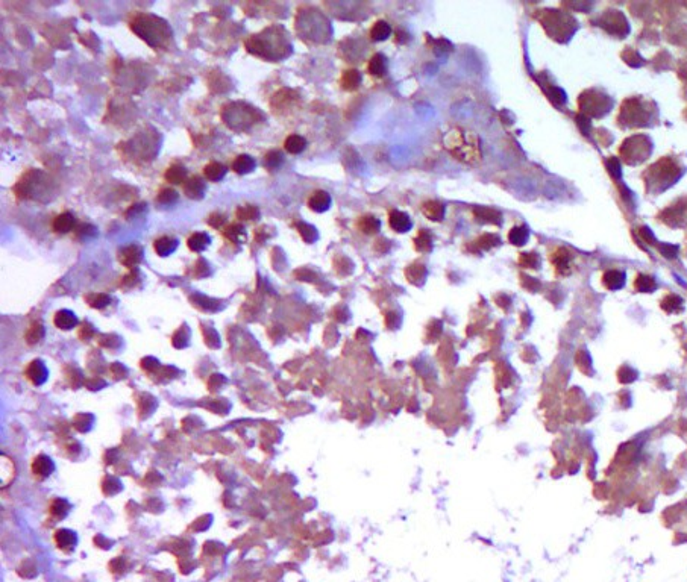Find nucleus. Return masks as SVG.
Segmentation results:
<instances>
[{"instance_id":"obj_43","label":"nucleus","mask_w":687,"mask_h":582,"mask_svg":"<svg viewBox=\"0 0 687 582\" xmlns=\"http://www.w3.org/2000/svg\"><path fill=\"white\" fill-rule=\"evenodd\" d=\"M475 244H477L480 249L487 250V249H492L493 246H498V244H499V238L495 236V235H492V233H484L483 236H480V238L475 241Z\"/></svg>"},{"instance_id":"obj_34","label":"nucleus","mask_w":687,"mask_h":582,"mask_svg":"<svg viewBox=\"0 0 687 582\" xmlns=\"http://www.w3.org/2000/svg\"><path fill=\"white\" fill-rule=\"evenodd\" d=\"M87 302H88L90 306L100 309V308H105V306H108V305L111 303V296L103 294V293L88 294V296H87Z\"/></svg>"},{"instance_id":"obj_16","label":"nucleus","mask_w":687,"mask_h":582,"mask_svg":"<svg viewBox=\"0 0 687 582\" xmlns=\"http://www.w3.org/2000/svg\"><path fill=\"white\" fill-rule=\"evenodd\" d=\"M76 541H77V538H76V534H74L73 531L60 529V531L55 532V543H57L58 547L63 549V550H67V552H68V550H73L74 546H76Z\"/></svg>"},{"instance_id":"obj_38","label":"nucleus","mask_w":687,"mask_h":582,"mask_svg":"<svg viewBox=\"0 0 687 582\" xmlns=\"http://www.w3.org/2000/svg\"><path fill=\"white\" fill-rule=\"evenodd\" d=\"M44 334H46V331H44L43 325L34 323V325L29 328L28 334H26V340H28L29 345H35V343H38L40 340H43Z\"/></svg>"},{"instance_id":"obj_29","label":"nucleus","mask_w":687,"mask_h":582,"mask_svg":"<svg viewBox=\"0 0 687 582\" xmlns=\"http://www.w3.org/2000/svg\"><path fill=\"white\" fill-rule=\"evenodd\" d=\"M369 71H371V74H374V76H384L385 73H387V59L384 55H381V54H376L372 57V59L369 61Z\"/></svg>"},{"instance_id":"obj_27","label":"nucleus","mask_w":687,"mask_h":582,"mask_svg":"<svg viewBox=\"0 0 687 582\" xmlns=\"http://www.w3.org/2000/svg\"><path fill=\"white\" fill-rule=\"evenodd\" d=\"M360 82H361V76H360V73L357 70H346V71H343V76H341V81H340L343 90L352 91V90H355L360 85Z\"/></svg>"},{"instance_id":"obj_32","label":"nucleus","mask_w":687,"mask_h":582,"mask_svg":"<svg viewBox=\"0 0 687 582\" xmlns=\"http://www.w3.org/2000/svg\"><path fill=\"white\" fill-rule=\"evenodd\" d=\"M178 199H179L178 191H175L173 188H164L158 194V203L163 206H173L178 202Z\"/></svg>"},{"instance_id":"obj_10","label":"nucleus","mask_w":687,"mask_h":582,"mask_svg":"<svg viewBox=\"0 0 687 582\" xmlns=\"http://www.w3.org/2000/svg\"><path fill=\"white\" fill-rule=\"evenodd\" d=\"M388 223H390V226H391L393 231H396V232L399 233H404L407 232V231H410L411 226H413V222H411L410 216L405 214V213H402V211H398V209H393V211L390 213V216H388Z\"/></svg>"},{"instance_id":"obj_26","label":"nucleus","mask_w":687,"mask_h":582,"mask_svg":"<svg viewBox=\"0 0 687 582\" xmlns=\"http://www.w3.org/2000/svg\"><path fill=\"white\" fill-rule=\"evenodd\" d=\"M357 226L363 233L372 235V233H376L381 229V222L374 216H364V217H361L358 220Z\"/></svg>"},{"instance_id":"obj_9","label":"nucleus","mask_w":687,"mask_h":582,"mask_svg":"<svg viewBox=\"0 0 687 582\" xmlns=\"http://www.w3.org/2000/svg\"><path fill=\"white\" fill-rule=\"evenodd\" d=\"M184 191L187 194V197L193 200H200L205 196L206 191V183L203 182V179L200 176H191L187 179V182L184 183Z\"/></svg>"},{"instance_id":"obj_44","label":"nucleus","mask_w":687,"mask_h":582,"mask_svg":"<svg viewBox=\"0 0 687 582\" xmlns=\"http://www.w3.org/2000/svg\"><path fill=\"white\" fill-rule=\"evenodd\" d=\"M14 474H15V468H14L12 461L9 460V466H8V468H6L5 461H2V487H6V485L12 481Z\"/></svg>"},{"instance_id":"obj_15","label":"nucleus","mask_w":687,"mask_h":582,"mask_svg":"<svg viewBox=\"0 0 687 582\" xmlns=\"http://www.w3.org/2000/svg\"><path fill=\"white\" fill-rule=\"evenodd\" d=\"M422 213L433 222H440L444 217V205L438 200H428L422 205Z\"/></svg>"},{"instance_id":"obj_20","label":"nucleus","mask_w":687,"mask_h":582,"mask_svg":"<svg viewBox=\"0 0 687 582\" xmlns=\"http://www.w3.org/2000/svg\"><path fill=\"white\" fill-rule=\"evenodd\" d=\"M164 176H166V180L170 183H186L188 179V172L182 164L176 163V164H172L166 170Z\"/></svg>"},{"instance_id":"obj_4","label":"nucleus","mask_w":687,"mask_h":582,"mask_svg":"<svg viewBox=\"0 0 687 582\" xmlns=\"http://www.w3.org/2000/svg\"><path fill=\"white\" fill-rule=\"evenodd\" d=\"M49 188L50 185L47 176L38 170H31L18 180V183L15 185V193L23 199L41 200V197L49 193Z\"/></svg>"},{"instance_id":"obj_1","label":"nucleus","mask_w":687,"mask_h":582,"mask_svg":"<svg viewBox=\"0 0 687 582\" xmlns=\"http://www.w3.org/2000/svg\"><path fill=\"white\" fill-rule=\"evenodd\" d=\"M444 149L460 163L467 166H477L481 163L480 140L475 132L463 127H451L443 135Z\"/></svg>"},{"instance_id":"obj_46","label":"nucleus","mask_w":687,"mask_h":582,"mask_svg":"<svg viewBox=\"0 0 687 582\" xmlns=\"http://www.w3.org/2000/svg\"><path fill=\"white\" fill-rule=\"evenodd\" d=\"M110 488H113V494H116V493H119L120 490H122V484H120V481H117L116 478H111V476H108L105 481H103V493L105 494H110Z\"/></svg>"},{"instance_id":"obj_41","label":"nucleus","mask_w":687,"mask_h":582,"mask_svg":"<svg viewBox=\"0 0 687 582\" xmlns=\"http://www.w3.org/2000/svg\"><path fill=\"white\" fill-rule=\"evenodd\" d=\"M235 214L242 220H258L259 219V209L256 206H252V205L240 206Z\"/></svg>"},{"instance_id":"obj_5","label":"nucleus","mask_w":687,"mask_h":582,"mask_svg":"<svg viewBox=\"0 0 687 582\" xmlns=\"http://www.w3.org/2000/svg\"><path fill=\"white\" fill-rule=\"evenodd\" d=\"M581 110L592 117H601L607 114L612 107V100L596 91H587L579 99Z\"/></svg>"},{"instance_id":"obj_2","label":"nucleus","mask_w":687,"mask_h":582,"mask_svg":"<svg viewBox=\"0 0 687 582\" xmlns=\"http://www.w3.org/2000/svg\"><path fill=\"white\" fill-rule=\"evenodd\" d=\"M285 38H287V34L284 32V29L279 26H275V28L266 29L259 35L252 37L250 40L246 41V46H248V50L255 55H259V57H264L267 59H281L287 55L285 49H290V47H287Z\"/></svg>"},{"instance_id":"obj_30","label":"nucleus","mask_w":687,"mask_h":582,"mask_svg":"<svg viewBox=\"0 0 687 582\" xmlns=\"http://www.w3.org/2000/svg\"><path fill=\"white\" fill-rule=\"evenodd\" d=\"M414 246L422 253H430L433 250V238L428 231H420L417 238L414 240Z\"/></svg>"},{"instance_id":"obj_28","label":"nucleus","mask_w":687,"mask_h":582,"mask_svg":"<svg viewBox=\"0 0 687 582\" xmlns=\"http://www.w3.org/2000/svg\"><path fill=\"white\" fill-rule=\"evenodd\" d=\"M390 34H391V28L384 20L376 21L375 24L372 26V29H371V38L374 41H384V40H387L390 37Z\"/></svg>"},{"instance_id":"obj_42","label":"nucleus","mask_w":687,"mask_h":582,"mask_svg":"<svg viewBox=\"0 0 687 582\" xmlns=\"http://www.w3.org/2000/svg\"><path fill=\"white\" fill-rule=\"evenodd\" d=\"M73 425H74V428H76L77 431L87 432V431H90V428H91V425H93V417H91L90 414H79V415L74 417Z\"/></svg>"},{"instance_id":"obj_18","label":"nucleus","mask_w":687,"mask_h":582,"mask_svg":"<svg viewBox=\"0 0 687 582\" xmlns=\"http://www.w3.org/2000/svg\"><path fill=\"white\" fill-rule=\"evenodd\" d=\"M179 241L172 236H161L155 241V252L160 256H169L178 249Z\"/></svg>"},{"instance_id":"obj_21","label":"nucleus","mask_w":687,"mask_h":582,"mask_svg":"<svg viewBox=\"0 0 687 582\" xmlns=\"http://www.w3.org/2000/svg\"><path fill=\"white\" fill-rule=\"evenodd\" d=\"M284 147H285V150H287L288 153L298 155V153H302V152L305 150V147H307V140H305L304 137H301V135L293 134V135L287 137V140L284 141Z\"/></svg>"},{"instance_id":"obj_45","label":"nucleus","mask_w":687,"mask_h":582,"mask_svg":"<svg viewBox=\"0 0 687 582\" xmlns=\"http://www.w3.org/2000/svg\"><path fill=\"white\" fill-rule=\"evenodd\" d=\"M76 233H77V236L79 238H82V240H88V238H93L94 235H96V228L93 226V225H88V223H82V225H79V226H76Z\"/></svg>"},{"instance_id":"obj_3","label":"nucleus","mask_w":687,"mask_h":582,"mask_svg":"<svg viewBox=\"0 0 687 582\" xmlns=\"http://www.w3.org/2000/svg\"><path fill=\"white\" fill-rule=\"evenodd\" d=\"M132 31L140 35V38L146 40L150 46L160 47L167 38H170V31L166 21L152 15H138L130 23Z\"/></svg>"},{"instance_id":"obj_6","label":"nucleus","mask_w":687,"mask_h":582,"mask_svg":"<svg viewBox=\"0 0 687 582\" xmlns=\"http://www.w3.org/2000/svg\"><path fill=\"white\" fill-rule=\"evenodd\" d=\"M542 21H543V24H554L556 23V28L549 34H551L552 38H557V40H560L559 37H564V40H567L573 34V31L576 28L575 24H567V21L570 23V21H573V18L566 15V14H563L562 11H546V14L543 15Z\"/></svg>"},{"instance_id":"obj_17","label":"nucleus","mask_w":687,"mask_h":582,"mask_svg":"<svg viewBox=\"0 0 687 582\" xmlns=\"http://www.w3.org/2000/svg\"><path fill=\"white\" fill-rule=\"evenodd\" d=\"M223 236L228 238V240H229L231 243H234V244H242V243L246 241L248 233H246V229H245L243 225H240V223H231V225H228V226L223 229Z\"/></svg>"},{"instance_id":"obj_33","label":"nucleus","mask_w":687,"mask_h":582,"mask_svg":"<svg viewBox=\"0 0 687 582\" xmlns=\"http://www.w3.org/2000/svg\"><path fill=\"white\" fill-rule=\"evenodd\" d=\"M68 511H70V504H68L67 500H64V499H55V500L52 502L50 513H52V516H54L57 520L64 519V517L68 514Z\"/></svg>"},{"instance_id":"obj_8","label":"nucleus","mask_w":687,"mask_h":582,"mask_svg":"<svg viewBox=\"0 0 687 582\" xmlns=\"http://www.w3.org/2000/svg\"><path fill=\"white\" fill-rule=\"evenodd\" d=\"M47 375H49L47 367L44 365V362H43L41 359H34V361L28 365V368H26V376H28V379H29L34 385H37V387L43 385V384L47 381Z\"/></svg>"},{"instance_id":"obj_12","label":"nucleus","mask_w":687,"mask_h":582,"mask_svg":"<svg viewBox=\"0 0 687 582\" xmlns=\"http://www.w3.org/2000/svg\"><path fill=\"white\" fill-rule=\"evenodd\" d=\"M308 205H310V208H311L312 211H315V213H325L331 206V196L326 191H323V190L314 191L311 194V197L308 199Z\"/></svg>"},{"instance_id":"obj_19","label":"nucleus","mask_w":687,"mask_h":582,"mask_svg":"<svg viewBox=\"0 0 687 582\" xmlns=\"http://www.w3.org/2000/svg\"><path fill=\"white\" fill-rule=\"evenodd\" d=\"M256 167V161L250 155H239L232 163V170L239 175H248Z\"/></svg>"},{"instance_id":"obj_23","label":"nucleus","mask_w":687,"mask_h":582,"mask_svg":"<svg viewBox=\"0 0 687 582\" xmlns=\"http://www.w3.org/2000/svg\"><path fill=\"white\" fill-rule=\"evenodd\" d=\"M226 172H228L226 166H223V164H220V163H209V164H206L205 169H203V175H205V177H206L208 180H213V182L222 180V179L225 177V175H226Z\"/></svg>"},{"instance_id":"obj_7","label":"nucleus","mask_w":687,"mask_h":582,"mask_svg":"<svg viewBox=\"0 0 687 582\" xmlns=\"http://www.w3.org/2000/svg\"><path fill=\"white\" fill-rule=\"evenodd\" d=\"M143 259V249L137 244L126 246L119 253V261L130 270H134Z\"/></svg>"},{"instance_id":"obj_24","label":"nucleus","mask_w":687,"mask_h":582,"mask_svg":"<svg viewBox=\"0 0 687 582\" xmlns=\"http://www.w3.org/2000/svg\"><path fill=\"white\" fill-rule=\"evenodd\" d=\"M209 243H211V238L205 232H196L188 238V247L193 252H203L209 246Z\"/></svg>"},{"instance_id":"obj_36","label":"nucleus","mask_w":687,"mask_h":582,"mask_svg":"<svg viewBox=\"0 0 687 582\" xmlns=\"http://www.w3.org/2000/svg\"><path fill=\"white\" fill-rule=\"evenodd\" d=\"M191 300L194 302V305H196L197 308L205 309V311H219V309H222L220 306H216V300L208 299V297L200 296V294L191 296Z\"/></svg>"},{"instance_id":"obj_14","label":"nucleus","mask_w":687,"mask_h":582,"mask_svg":"<svg viewBox=\"0 0 687 582\" xmlns=\"http://www.w3.org/2000/svg\"><path fill=\"white\" fill-rule=\"evenodd\" d=\"M54 323L61 331H70V329H73L77 325V317L74 315V312H71L68 309H61V311H58L55 314Z\"/></svg>"},{"instance_id":"obj_22","label":"nucleus","mask_w":687,"mask_h":582,"mask_svg":"<svg viewBox=\"0 0 687 582\" xmlns=\"http://www.w3.org/2000/svg\"><path fill=\"white\" fill-rule=\"evenodd\" d=\"M552 262L557 269L559 273H567L570 269V261H572V255L566 250V249H559L556 253H552Z\"/></svg>"},{"instance_id":"obj_40","label":"nucleus","mask_w":687,"mask_h":582,"mask_svg":"<svg viewBox=\"0 0 687 582\" xmlns=\"http://www.w3.org/2000/svg\"><path fill=\"white\" fill-rule=\"evenodd\" d=\"M296 228H298V232L301 233V236L307 241V243H314L317 238H319V233L315 231V228L311 226V225H307V223H298L296 225Z\"/></svg>"},{"instance_id":"obj_37","label":"nucleus","mask_w":687,"mask_h":582,"mask_svg":"<svg viewBox=\"0 0 687 582\" xmlns=\"http://www.w3.org/2000/svg\"><path fill=\"white\" fill-rule=\"evenodd\" d=\"M188 343H190V332H188L187 326L182 325L173 335V346L178 349H184V348H187Z\"/></svg>"},{"instance_id":"obj_49","label":"nucleus","mask_w":687,"mask_h":582,"mask_svg":"<svg viewBox=\"0 0 687 582\" xmlns=\"http://www.w3.org/2000/svg\"><path fill=\"white\" fill-rule=\"evenodd\" d=\"M202 331H203V335H205V341H206V345L209 348H219L220 346L219 335H217V332L214 329H209V334H208V331L205 328H202Z\"/></svg>"},{"instance_id":"obj_47","label":"nucleus","mask_w":687,"mask_h":582,"mask_svg":"<svg viewBox=\"0 0 687 582\" xmlns=\"http://www.w3.org/2000/svg\"><path fill=\"white\" fill-rule=\"evenodd\" d=\"M636 287L639 288V291H652L655 288V282H654L652 278H648V276H637Z\"/></svg>"},{"instance_id":"obj_13","label":"nucleus","mask_w":687,"mask_h":582,"mask_svg":"<svg viewBox=\"0 0 687 582\" xmlns=\"http://www.w3.org/2000/svg\"><path fill=\"white\" fill-rule=\"evenodd\" d=\"M76 229V219L71 213H61L54 220V231L58 233H68Z\"/></svg>"},{"instance_id":"obj_35","label":"nucleus","mask_w":687,"mask_h":582,"mask_svg":"<svg viewBox=\"0 0 687 582\" xmlns=\"http://www.w3.org/2000/svg\"><path fill=\"white\" fill-rule=\"evenodd\" d=\"M528 229L525 226H519V228H513L508 233V240L510 243H513L514 246H522L525 244V241L528 240Z\"/></svg>"},{"instance_id":"obj_25","label":"nucleus","mask_w":687,"mask_h":582,"mask_svg":"<svg viewBox=\"0 0 687 582\" xmlns=\"http://www.w3.org/2000/svg\"><path fill=\"white\" fill-rule=\"evenodd\" d=\"M475 217L483 222V223H492V225H500L502 222V216L498 211L490 209V208H477L475 209Z\"/></svg>"},{"instance_id":"obj_31","label":"nucleus","mask_w":687,"mask_h":582,"mask_svg":"<svg viewBox=\"0 0 687 582\" xmlns=\"http://www.w3.org/2000/svg\"><path fill=\"white\" fill-rule=\"evenodd\" d=\"M625 275L621 272H607L604 275V284L610 288V290H618L624 285Z\"/></svg>"},{"instance_id":"obj_48","label":"nucleus","mask_w":687,"mask_h":582,"mask_svg":"<svg viewBox=\"0 0 687 582\" xmlns=\"http://www.w3.org/2000/svg\"><path fill=\"white\" fill-rule=\"evenodd\" d=\"M520 264L525 266V267L537 269V266H539V256H537L536 253H522Z\"/></svg>"},{"instance_id":"obj_50","label":"nucleus","mask_w":687,"mask_h":582,"mask_svg":"<svg viewBox=\"0 0 687 582\" xmlns=\"http://www.w3.org/2000/svg\"><path fill=\"white\" fill-rule=\"evenodd\" d=\"M208 223H209V226H213V228H217V229H220L225 223H226V217L223 216V214H220V213H214V214H211L209 216V219H208Z\"/></svg>"},{"instance_id":"obj_39","label":"nucleus","mask_w":687,"mask_h":582,"mask_svg":"<svg viewBox=\"0 0 687 582\" xmlns=\"http://www.w3.org/2000/svg\"><path fill=\"white\" fill-rule=\"evenodd\" d=\"M282 163H284V156H282V153L278 152V150H270V152L266 155V158H264V166H266L267 169H270V170L278 169Z\"/></svg>"},{"instance_id":"obj_11","label":"nucleus","mask_w":687,"mask_h":582,"mask_svg":"<svg viewBox=\"0 0 687 582\" xmlns=\"http://www.w3.org/2000/svg\"><path fill=\"white\" fill-rule=\"evenodd\" d=\"M31 468H32V473H34L37 478L44 479V478L50 476V473H54L55 464H54V461H52L50 457H47V455H38V457L32 461Z\"/></svg>"}]
</instances>
